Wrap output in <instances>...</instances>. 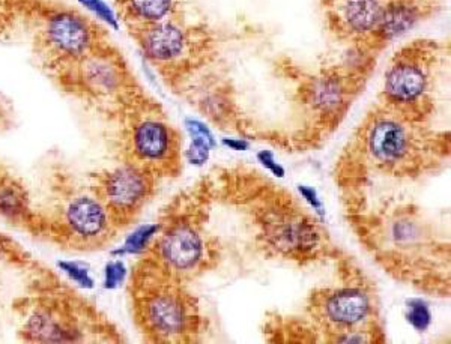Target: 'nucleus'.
Returning a JSON list of instances; mask_svg holds the SVG:
<instances>
[{
  "instance_id": "nucleus-1",
  "label": "nucleus",
  "mask_w": 451,
  "mask_h": 344,
  "mask_svg": "<svg viewBox=\"0 0 451 344\" xmlns=\"http://www.w3.org/2000/svg\"><path fill=\"white\" fill-rule=\"evenodd\" d=\"M22 22L31 27L38 59L53 77L105 41L100 23L53 0H24Z\"/></svg>"
},
{
  "instance_id": "nucleus-2",
  "label": "nucleus",
  "mask_w": 451,
  "mask_h": 344,
  "mask_svg": "<svg viewBox=\"0 0 451 344\" xmlns=\"http://www.w3.org/2000/svg\"><path fill=\"white\" fill-rule=\"evenodd\" d=\"M44 230L66 248L92 251L107 245L118 227L92 185L59 178L53 188L52 214L41 217V233Z\"/></svg>"
},
{
  "instance_id": "nucleus-3",
  "label": "nucleus",
  "mask_w": 451,
  "mask_h": 344,
  "mask_svg": "<svg viewBox=\"0 0 451 344\" xmlns=\"http://www.w3.org/2000/svg\"><path fill=\"white\" fill-rule=\"evenodd\" d=\"M61 283L44 296H29L22 301L23 325L20 336L36 343H79L88 341L97 320H91V308L74 292L62 290Z\"/></svg>"
},
{
  "instance_id": "nucleus-4",
  "label": "nucleus",
  "mask_w": 451,
  "mask_h": 344,
  "mask_svg": "<svg viewBox=\"0 0 451 344\" xmlns=\"http://www.w3.org/2000/svg\"><path fill=\"white\" fill-rule=\"evenodd\" d=\"M65 92L95 106L116 100L127 86L122 57L107 42H101L70 68L54 75Z\"/></svg>"
},
{
  "instance_id": "nucleus-5",
  "label": "nucleus",
  "mask_w": 451,
  "mask_h": 344,
  "mask_svg": "<svg viewBox=\"0 0 451 344\" xmlns=\"http://www.w3.org/2000/svg\"><path fill=\"white\" fill-rule=\"evenodd\" d=\"M97 191L116 227L128 226L146 205L153 191V175L130 162L92 176Z\"/></svg>"
},
{
  "instance_id": "nucleus-6",
  "label": "nucleus",
  "mask_w": 451,
  "mask_h": 344,
  "mask_svg": "<svg viewBox=\"0 0 451 344\" xmlns=\"http://www.w3.org/2000/svg\"><path fill=\"white\" fill-rule=\"evenodd\" d=\"M188 307L182 296L167 286H139L136 311L139 322L157 340L181 336L190 323Z\"/></svg>"
},
{
  "instance_id": "nucleus-7",
  "label": "nucleus",
  "mask_w": 451,
  "mask_h": 344,
  "mask_svg": "<svg viewBox=\"0 0 451 344\" xmlns=\"http://www.w3.org/2000/svg\"><path fill=\"white\" fill-rule=\"evenodd\" d=\"M127 162L155 173L170 166L176 154L175 132L155 116L132 119L123 132Z\"/></svg>"
},
{
  "instance_id": "nucleus-8",
  "label": "nucleus",
  "mask_w": 451,
  "mask_h": 344,
  "mask_svg": "<svg viewBox=\"0 0 451 344\" xmlns=\"http://www.w3.org/2000/svg\"><path fill=\"white\" fill-rule=\"evenodd\" d=\"M157 259L170 272H187L200 262L204 242L193 227L174 226L160 236L153 245Z\"/></svg>"
},
{
  "instance_id": "nucleus-9",
  "label": "nucleus",
  "mask_w": 451,
  "mask_h": 344,
  "mask_svg": "<svg viewBox=\"0 0 451 344\" xmlns=\"http://www.w3.org/2000/svg\"><path fill=\"white\" fill-rule=\"evenodd\" d=\"M134 36L145 56L155 63H169L178 59L187 47L184 31L169 20L136 27Z\"/></svg>"
},
{
  "instance_id": "nucleus-10",
  "label": "nucleus",
  "mask_w": 451,
  "mask_h": 344,
  "mask_svg": "<svg viewBox=\"0 0 451 344\" xmlns=\"http://www.w3.org/2000/svg\"><path fill=\"white\" fill-rule=\"evenodd\" d=\"M0 217L15 226H26L41 232V215L32 208L26 185L11 173H0Z\"/></svg>"
},
{
  "instance_id": "nucleus-11",
  "label": "nucleus",
  "mask_w": 451,
  "mask_h": 344,
  "mask_svg": "<svg viewBox=\"0 0 451 344\" xmlns=\"http://www.w3.org/2000/svg\"><path fill=\"white\" fill-rule=\"evenodd\" d=\"M265 233L270 241L284 251H307L316 244L314 227L298 217H277L265 223Z\"/></svg>"
},
{
  "instance_id": "nucleus-12",
  "label": "nucleus",
  "mask_w": 451,
  "mask_h": 344,
  "mask_svg": "<svg viewBox=\"0 0 451 344\" xmlns=\"http://www.w3.org/2000/svg\"><path fill=\"white\" fill-rule=\"evenodd\" d=\"M369 149L383 164H396L409 149L408 132L396 120L381 119L370 130Z\"/></svg>"
},
{
  "instance_id": "nucleus-13",
  "label": "nucleus",
  "mask_w": 451,
  "mask_h": 344,
  "mask_svg": "<svg viewBox=\"0 0 451 344\" xmlns=\"http://www.w3.org/2000/svg\"><path fill=\"white\" fill-rule=\"evenodd\" d=\"M325 318L337 328H352L367 318L370 311L369 296L358 289H343L326 298Z\"/></svg>"
},
{
  "instance_id": "nucleus-14",
  "label": "nucleus",
  "mask_w": 451,
  "mask_h": 344,
  "mask_svg": "<svg viewBox=\"0 0 451 344\" xmlns=\"http://www.w3.org/2000/svg\"><path fill=\"white\" fill-rule=\"evenodd\" d=\"M427 86L426 72L420 65L399 62L385 77V92L396 102H411L425 93Z\"/></svg>"
},
{
  "instance_id": "nucleus-15",
  "label": "nucleus",
  "mask_w": 451,
  "mask_h": 344,
  "mask_svg": "<svg viewBox=\"0 0 451 344\" xmlns=\"http://www.w3.org/2000/svg\"><path fill=\"white\" fill-rule=\"evenodd\" d=\"M175 0H116L123 20L132 29L167 20Z\"/></svg>"
},
{
  "instance_id": "nucleus-16",
  "label": "nucleus",
  "mask_w": 451,
  "mask_h": 344,
  "mask_svg": "<svg viewBox=\"0 0 451 344\" xmlns=\"http://www.w3.org/2000/svg\"><path fill=\"white\" fill-rule=\"evenodd\" d=\"M383 8L379 0H346L344 17L355 32H370L379 26Z\"/></svg>"
},
{
  "instance_id": "nucleus-17",
  "label": "nucleus",
  "mask_w": 451,
  "mask_h": 344,
  "mask_svg": "<svg viewBox=\"0 0 451 344\" xmlns=\"http://www.w3.org/2000/svg\"><path fill=\"white\" fill-rule=\"evenodd\" d=\"M417 17L415 8L406 3H392L383 8L378 27L385 38H396L408 32L415 24Z\"/></svg>"
},
{
  "instance_id": "nucleus-18",
  "label": "nucleus",
  "mask_w": 451,
  "mask_h": 344,
  "mask_svg": "<svg viewBox=\"0 0 451 344\" xmlns=\"http://www.w3.org/2000/svg\"><path fill=\"white\" fill-rule=\"evenodd\" d=\"M185 127L190 131L191 137V146L187 150V158L194 166H201L205 164L208 157H209V150L214 146V137L211 131L197 120L188 119L185 122Z\"/></svg>"
},
{
  "instance_id": "nucleus-19",
  "label": "nucleus",
  "mask_w": 451,
  "mask_h": 344,
  "mask_svg": "<svg viewBox=\"0 0 451 344\" xmlns=\"http://www.w3.org/2000/svg\"><path fill=\"white\" fill-rule=\"evenodd\" d=\"M160 228L161 226L158 224H145L136 228V230L125 239V242H123V245L119 248V250L112 251V256L122 257L125 254H139L142 251H145L149 247L153 236L160 232Z\"/></svg>"
},
{
  "instance_id": "nucleus-20",
  "label": "nucleus",
  "mask_w": 451,
  "mask_h": 344,
  "mask_svg": "<svg viewBox=\"0 0 451 344\" xmlns=\"http://www.w3.org/2000/svg\"><path fill=\"white\" fill-rule=\"evenodd\" d=\"M57 267H59L61 272L68 276L70 281L75 283L82 289L91 290L95 288V280L91 274L89 266L83 262H75V260H61L57 262Z\"/></svg>"
},
{
  "instance_id": "nucleus-21",
  "label": "nucleus",
  "mask_w": 451,
  "mask_h": 344,
  "mask_svg": "<svg viewBox=\"0 0 451 344\" xmlns=\"http://www.w3.org/2000/svg\"><path fill=\"white\" fill-rule=\"evenodd\" d=\"M313 97L316 100V104L321 106L322 109H332L335 106H339V102L342 101V97H343L340 83L332 79L321 80L314 86Z\"/></svg>"
},
{
  "instance_id": "nucleus-22",
  "label": "nucleus",
  "mask_w": 451,
  "mask_h": 344,
  "mask_svg": "<svg viewBox=\"0 0 451 344\" xmlns=\"http://www.w3.org/2000/svg\"><path fill=\"white\" fill-rule=\"evenodd\" d=\"M24 0H0V36L8 35L23 20Z\"/></svg>"
},
{
  "instance_id": "nucleus-23",
  "label": "nucleus",
  "mask_w": 451,
  "mask_h": 344,
  "mask_svg": "<svg viewBox=\"0 0 451 344\" xmlns=\"http://www.w3.org/2000/svg\"><path fill=\"white\" fill-rule=\"evenodd\" d=\"M77 2H79V5L83 9L91 13L95 18H98L101 23L107 24L109 27L114 29V31H118L119 29L118 15L110 8V5L105 2V0H77Z\"/></svg>"
},
{
  "instance_id": "nucleus-24",
  "label": "nucleus",
  "mask_w": 451,
  "mask_h": 344,
  "mask_svg": "<svg viewBox=\"0 0 451 344\" xmlns=\"http://www.w3.org/2000/svg\"><path fill=\"white\" fill-rule=\"evenodd\" d=\"M406 319L417 331H420V332L426 331L430 327V322H431V314H430L427 304L421 299L408 301Z\"/></svg>"
},
{
  "instance_id": "nucleus-25",
  "label": "nucleus",
  "mask_w": 451,
  "mask_h": 344,
  "mask_svg": "<svg viewBox=\"0 0 451 344\" xmlns=\"http://www.w3.org/2000/svg\"><path fill=\"white\" fill-rule=\"evenodd\" d=\"M127 276V266L121 259H114L109 262L104 267V289L114 290L125 281Z\"/></svg>"
},
{
  "instance_id": "nucleus-26",
  "label": "nucleus",
  "mask_w": 451,
  "mask_h": 344,
  "mask_svg": "<svg viewBox=\"0 0 451 344\" xmlns=\"http://www.w3.org/2000/svg\"><path fill=\"white\" fill-rule=\"evenodd\" d=\"M257 159L261 161V164H263L277 178H283L284 176V169L274 159V154H273V152H270V150L259 152V154H257Z\"/></svg>"
},
{
  "instance_id": "nucleus-27",
  "label": "nucleus",
  "mask_w": 451,
  "mask_h": 344,
  "mask_svg": "<svg viewBox=\"0 0 451 344\" xmlns=\"http://www.w3.org/2000/svg\"><path fill=\"white\" fill-rule=\"evenodd\" d=\"M300 193L301 196L307 200V203H309L314 211H318V214H323V208H322V202L318 197V193H316V189L312 187H300Z\"/></svg>"
},
{
  "instance_id": "nucleus-28",
  "label": "nucleus",
  "mask_w": 451,
  "mask_h": 344,
  "mask_svg": "<svg viewBox=\"0 0 451 344\" xmlns=\"http://www.w3.org/2000/svg\"><path fill=\"white\" fill-rule=\"evenodd\" d=\"M223 143L230 148V149H234V150H238V152H243V150H247L248 148H250V145H248V143L245 140H236V139H223Z\"/></svg>"
}]
</instances>
